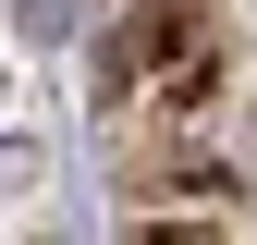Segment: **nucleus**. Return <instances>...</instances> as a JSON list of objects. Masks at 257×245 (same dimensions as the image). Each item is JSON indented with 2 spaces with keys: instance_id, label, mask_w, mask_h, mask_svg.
<instances>
[{
  "instance_id": "f257e3e1",
  "label": "nucleus",
  "mask_w": 257,
  "mask_h": 245,
  "mask_svg": "<svg viewBox=\"0 0 257 245\" xmlns=\"http://www.w3.org/2000/svg\"><path fill=\"white\" fill-rule=\"evenodd\" d=\"M25 25H61V0H25Z\"/></svg>"
}]
</instances>
